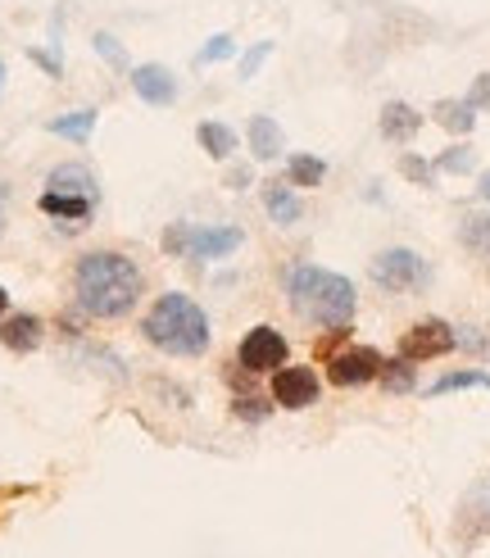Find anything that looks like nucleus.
Here are the masks:
<instances>
[{"mask_svg":"<svg viewBox=\"0 0 490 558\" xmlns=\"http://www.w3.org/2000/svg\"><path fill=\"white\" fill-rule=\"evenodd\" d=\"M146 277L127 255L119 250H91L82 255L73 268V295H77V310L87 318H127L142 300Z\"/></svg>","mask_w":490,"mask_h":558,"instance_id":"f257e3e1","label":"nucleus"},{"mask_svg":"<svg viewBox=\"0 0 490 558\" xmlns=\"http://www.w3.org/2000/svg\"><path fill=\"white\" fill-rule=\"evenodd\" d=\"M286 300H291L295 318L327 327V331H345L354 323V310H359V295H354L350 277L318 268V264L286 268Z\"/></svg>","mask_w":490,"mask_h":558,"instance_id":"f03ea898","label":"nucleus"},{"mask_svg":"<svg viewBox=\"0 0 490 558\" xmlns=\"http://www.w3.org/2000/svg\"><path fill=\"white\" fill-rule=\"evenodd\" d=\"M142 331H146V341H150L155 350L173 354V359H196V354H205L209 341H213L209 314H205L186 291L159 295V300L150 304V314L142 318Z\"/></svg>","mask_w":490,"mask_h":558,"instance_id":"7ed1b4c3","label":"nucleus"},{"mask_svg":"<svg viewBox=\"0 0 490 558\" xmlns=\"http://www.w3.org/2000/svg\"><path fill=\"white\" fill-rule=\"evenodd\" d=\"M245 245L241 228H228V222H209V228H191V222H173L163 232V250L169 255H186V259H228Z\"/></svg>","mask_w":490,"mask_h":558,"instance_id":"20e7f679","label":"nucleus"},{"mask_svg":"<svg viewBox=\"0 0 490 558\" xmlns=\"http://www.w3.org/2000/svg\"><path fill=\"white\" fill-rule=\"evenodd\" d=\"M368 277L381 291H391V295H418V291L431 287V264L418 255V250L391 245V250H381V255L372 259Z\"/></svg>","mask_w":490,"mask_h":558,"instance_id":"39448f33","label":"nucleus"},{"mask_svg":"<svg viewBox=\"0 0 490 558\" xmlns=\"http://www.w3.org/2000/svg\"><path fill=\"white\" fill-rule=\"evenodd\" d=\"M286 354H291V345H286V337L278 327H250L241 337V345H236V364L245 368V373H278V368H286Z\"/></svg>","mask_w":490,"mask_h":558,"instance_id":"423d86ee","label":"nucleus"},{"mask_svg":"<svg viewBox=\"0 0 490 558\" xmlns=\"http://www.w3.org/2000/svg\"><path fill=\"white\" fill-rule=\"evenodd\" d=\"M458 345V331L441 318H427V323H414L400 337V359H408V364H422V359H441Z\"/></svg>","mask_w":490,"mask_h":558,"instance_id":"0eeeda50","label":"nucleus"},{"mask_svg":"<svg viewBox=\"0 0 490 558\" xmlns=\"http://www.w3.org/2000/svg\"><path fill=\"white\" fill-rule=\"evenodd\" d=\"M318 396H322V381H318V373H314V368L286 364V368L272 373V404H282V409L299 413V409H314V404H318Z\"/></svg>","mask_w":490,"mask_h":558,"instance_id":"6e6552de","label":"nucleus"},{"mask_svg":"<svg viewBox=\"0 0 490 558\" xmlns=\"http://www.w3.org/2000/svg\"><path fill=\"white\" fill-rule=\"evenodd\" d=\"M381 364H387V359H381L372 345H350V350L332 354L327 377H332L336 386H368V381L381 377Z\"/></svg>","mask_w":490,"mask_h":558,"instance_id":"1a4fd4ad","label":"nucleus"},{"mask_svg":"<svg viewBox=\"0 0 490 558\" xmlns=\"http://www.w3.org/2000/svg\"><path fill=\"white\" fill-rule=\"evenodd\" d=\"M37 209L60 222V228H69V232H82L96 218V201H87V195H60V191H41Z\"/></svg>","mask_w":490,"mask_h":558,"instance_id":"9d476101","label":"nucleus"},{"mask_svg":"<svg viewBox=\"0 0 490 558\" xmlns=\"http://www.w3.org/2000/svg\"><path fill=\"white\" fill-rule=\"evenodd\" d=\"M132 92L146 105H173L177 100V77L163 64H136L132 69Z\"/></svg>","mask_w":490,"mask_h":558,"instance_id":"9b49d317","label":"nucleus"},{"mask_svg":"<svg viewBox=\"0 0 490 558\" xmlns=\"http://www.w3.org/2000/svg\"><path fill=\"white\" fill-rule=\"evenodd\" d=\"M46 341V323L37 314H5L0 318V345L10 354H33Z\"/></svg>","mask_w":490,"mask_h":558,"instance_id":"f8f14e48","label":"nucleus"},{"mask_svg":"<svg viewBox=\"0 0 490 558\" xmlns=\"http://www.w3.org/2000/svg\"><path fill=\"white\" fill-rule=\"evenodd\" d=\"M418 128H422V114H418L414 105L391 100L387 109H381V136H387V142H395V146L414 142V136H418Z\"/></svg>","mask_w":490,"mask_h":558,"instance_id":"ddd939ff","label":"nucleus"},{"mask_svg":"<svg viewBox=\"0 0 490 558\" xmlns=\"http://www.w3.org/2000/svg\"><path fill=\"white\" fill-rule=\"evenodd\" d=\"M46 191H60V195H87V201H96V173L87 169V163H60V169H50L46 178Z\"/></svg>","mask_w":490,"mask_h":558,"instance_id":"4468645a","label":"nucleus"},{"mask_svg":"<svg viewBox=\"0 0 490 558\" xmlns=\"http://www.w3.org/2000/svg\"><path fill=\"white\" fill-rule=\"evenodd\" d=\"M264 209H268V218L278 222V228H295V222L305 218V205H299L295 186H282V182L264 186Z\"/></svg>","mask_w":490,"mask_h":558,"instance_id":"2eb2a0df","label":"nucleus"},{"mask_svg":"<svg viewBox=\"0 0 490 558\" xmlns=\"http://www.w3.org/2000/svg\"><path fill=\"white\" fill-rule=\"evenodd\" d=\"M245 136H250V150H255V159H278L282 155V128H278V119H268V114H255L250 119V128H245Z\"/></svg>","mask_w":490,"mask_h":558,"instance_id":"dca6fc26","label":"nucleus"},{"mask_svg":"<svg viewBox=\"0 0 490 558\" xmlns=\"http://www.w3.org/2000/svg\"><path fill=\"white\" fill-rule=\"evenodd\" d=\"M431 119L441 123L445 132H454V136H468V132L477 128V109H473L468 100H436Z\"/></svg>","mask_w":490,"mask_h":558,"instance_id":"f3484780","label":"nucleus"},{"mask_svg":"<svg viewBox=\"0 0 490 558\" xmlns=\"http://www.w3.org/2000/svg\"><path fill=\"white\" fill-rule=\"evenodd\" d=\"M458 241L468 245L477 259H490V209H486V214H463V222H458Z\"/></svg>","mask_w":490,"mask_h":558,"instance_id":"a211bd4d","label":"nucleus"},{"mask_svg":"<svg viewBox=\"0 0 490 558\" xmlns=\"http://www.w3.org/2000/svg\"><path fill=\"white\" fill-rule=\"evenodd\" d=\"M196 142H200V150H205L209 159H232L236 132H232L228 123H200V128H196Z\"/></svg>","mask_w":490,"mask_h":558,"instance_id":"6ab92c4d","label":"nucleus"},{"mask_svg":"<svg viewBox=\"0 0 490 558\" xmlns=\"http://www.w3.org/2000/svg\"><path fill=\"white\" fill-rule=\"evenodd\" d=\"M327 178V163L318 155H291L286 159V182L291 186H322Z\"/></svg>","mask_w":490,"mask_h":558,"instance_id":"aec40b11","label":"nucleus"},{"mask_svg":"<svg viewBox=\"0 0 490 558\" xmlns=\"http://www.w3.org/2000/svg\"><path fill=\"white\" fill-rule=\"evenodd\" d=\"M96 128V109H73L64 119H50V132L54 136H69V142H87Z\"/></svg>","mask_w":490,"mask_h":558,"instance_id":"412c9836","label":"nucleus"},{"mask_svg":"<svg viewBox=\"0 0 490 558\" xmlns=\"http://www.w3.org/2000/svg\"><path fill=\"white\" fill-rule=\"evenodd\" d=\"M381 386L391 390V396H408V390H414V364H408V359H391V364H381V377H377Z\"/></svg>","mask_w":490,"mask_h":558,"instance_id":"4be33fe9","label":"nucleus"},{"mask_svg":"<svg viewBox=\"0 0 490 558\" xmlns=\"http://www.w3.org/2000/svg\"><path fill=\"white\" fill-rule=\"evenodd\" d=\"M468 386H486L490 390V373H481V368H468V373H450V377H441L436 381L427 396H450V390H468Z\"/></svg>","mask_w":490,"mask_h":558,"instance_id":"5701e85b","label":"nucleus"},{"mask_svg":"<svg viewBox=\"0 0 490 558\" xmlns=\"http://www.w3.org/2000/svg\"><path fill=\"white\" fill-rule=\"evenodd\" d=\"M473 159H477V155H473L468 146H450L441 159H436V173H468Z\"/></svg>","mask_w":490,"mask_h":558,"instance_id":"b1692460","label":"nucleus"},{"mask_svg":"<svg viewBox=\"0 0 490 558\" xmlns=\"http://www.w3.org/2000/svg\"><path fill=\"white\" fill-rule=\"evenodd\" d=\"M463 518H468V522L477 518V532H490V482L473 490V499H468V513H463Z\"/></svg>","mask_w":490,"mask_h":558,"instance_id":"393cba45","label":"nucleus"},{"mask_svg":"<svg viewBox=\"0 0 490 558\" xmlns=\"http://www.w3.org/2000/svg\"><path fill=\"white\" fill-rule=\"evenodd\" d=\"M232 50H236L232 37H228V33H218V37L205 41V50L196 54V64H223V60H232Z\"/></svg>","mask_w":490,"mask_h":558,"instance_id":"a878e982","label":"nucleus"},{"mask_svg":"<svg viewBox=\"0 0 490 558\" xmlns=\"http://www.w3.org/2000/svg\"><path fill=\"white\" fill-rule=\"evenodd\" d=\"M96 54H105V64H114V69H127V50L119 46V37H109V33H96L91 37Z\"/></svg>","mask_w":490,"mask_h":558,"instance_id":"bb28decb","label":"nucleus"},{"mask_svg":"<svg viewBox=\"0 0 490 558\" xmlns=\"http://www.w3.org/2000/svg\"><path fill=\"white\" fill-rule=\"evenodd\" d=\"M400 173H404L408 182H418V186H431L436 163H427V159H418V155H404V159H400Z\"/></svg>","mask_w":490,"mask_h":558,"instance_id":"cd10ccee","label":"nucleus"},{"mask_svg":"<svg viewBox=\"0 0 490 558\" xmlns=\"http://www.w3.org/2000/svg\"><path fill=\"white\" fill-rule=\"evenodd\" d=\"M268 54H272V41H255L250 50L241 54V77H255V73L264 69V60H268Z\"/></svg>","mask_w":490,"mask_h":558,"instance_id":"c85d7f7f","label":"nucleus"},{"mask_svg":"<svg viewBox=\"0 0 490 558\" xmlns=\"http://www.w3.org/2000/svg\"><path fill=\"white\" fill-rule=\"evenodd\" d=\"M232 413L236 417H245V423H264V417L272 413L264 400H232Z\"/></svg>","mask_w":490,"mask_h":558,"instance_id":"c756f323","label":"nucleus"},{"mask_svg":"<svg viewBox=\"0 0 490 558\" xmlns=\"http://www.w3.org/2000/svg\"><path fill=\"white\" fill-rule=\"evenodd\" d=\"M468 105L477 109V114H481V109H486V114H490V73L473 77V92H468Z\"/></svg>","mask_w":490,"mask_h":558,"instance_id":"7c9ffc66","label":"nucleus"},{"mask_svg":"<svg viewBox=\"0 0 490 558\" xmlns=\"http://www.w3.org/2000/svg\"><path fill=\"white\" fill-rule=\"evenodd\" d=\"M27 60H33V64H41L50 77H60L64 69H60V60H54V54H46V50H27Z\"/></svg>","mask_w":490,"mask_h":558,"instance_id":"2f4dec72","label":"nucleus"},{"mask_svg":"<svg viewBox=\"0 0 490 558\" xmlns=\"http://www.w3.org/2000/svg\"><path fill=\"white\" fill-rule=\"evenodd\" d=\"M5 222H10V186L0 182V236H5Z\"/></svg>","mask_w":490,"mask_h":558,"instance_id":"473e14b6","label":"nucleus"},{"mask_svg":"<svg viewBox=\"0 0 490 558\" xmlns=\"http://www.w3.org/2000/svg\"><path fill=\"white\" fill-rule=\"evenodd\" d=\"M228 186L245 191V186H250V169H232V173H228Z\"/></svg>","mask_w":490,"mask_h":558,"instance_id":"72a5a7b5","label":"nucleus"},{"mask_svg":"<svg viewBox=\"0 0 490 558\" xmlns=\"http://www.w3.org/2000/svg\"><path fill=\"white\" fill-rule=\"evenodd\" d=\"M477 195H481V201H490V169L481 173V182H477Z\"/></svg>","mask_w":490,"mask_h":558,"instance_id":"f704fd0d","label":"nucleus"},{"mask_svg":"<svg viewBox=\"0 0 490 558\" xmlns=\"http://www.w3.org/2000/svg\"><path fill=\"white\" fill-rule=\"evenodd\" d=\"M5 314H10V291L0 287V318H5Z\"/></svg>","mask_w":490,"mask_h":558,"instance_id":"c9c22d12","label":"nucleus"},{"mask_svg":"<svg viewBox=\"0 0 490 558\" xmlns=\"http://www.w3.org/2000/svg\"><path fill=\"white\" fill-rule=\"evenodd\" d=\"M0 96H5V64H0Z\"/></svg>","mask_w":490,"mask_h":558,"instance_id":"e433bc0d","label":"nucleus"}]
</instances>
